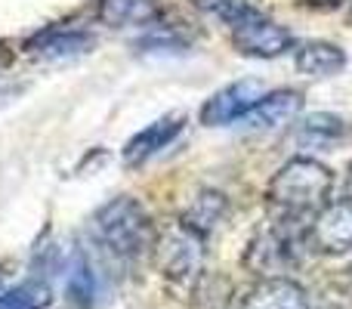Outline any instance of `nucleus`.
Returning a JSON list of instances; mask_svg holds the SVG:
<instances>
[{
  "mask_svg": "<svg viewBox=\"0 0 352 309\" xmlns=\"http://www.w3.org/2000/svg\"><path fill=\"white\" fill-rule=\"evenodd\" d=\"M93 232H96L99 244L118 260H148L158 251V226L148 217V211L130 195H118V198L105 201L96 213H93Z\"/></svg>",
  "mask_w": 352,
  "mask_h": 309,
  "instance_id": "f257e3e1",
  "label": "nucleus"
},
{
  "mask_svg": "<svg viewBox=\"0 0 352 309\" xmlns=\"http://www.w3.org/2000/svg\"><path fill=\"white\" fill-rule=\"evenodd\" d=\"M334 173L316 158H291L275 170L266 186V201L281 213V220H306L316 217L328 204Z\"/></svg>",
  "mask_w": 352,
  "mask_h": 309,
  "instance_id": "f03ea898",
  "label": "nucleus"
},
{
  "mask_svg": "<svg viewBox=\"0 0 352 309\" xmlns=\"http://www.w3.org/2000/svg\"><path fill=\"white\" fill-rule=\"evenodd\" d=\"M223 19L232 28V43L241 56L250 59H278L294 47V34L287 28H281L278 22H272L269 16H263L260 10L248 6L244 0H238L232 10L223 12Z\"/></svg>",
  "mask_w": 352,
  "mask_h": 309,
  "instance_id": "7ed1b4c3",
  "label": "nucleus"
},
{
  "mask_svg": "<svg viewBox=\"0 0 352 309\" xmlns=\"http://www.w3.org/2000/svg\"><path fill=\"white\" fill-rule=\"evenodd\" d=\"M204 242L198 232H192L188 226L176 223L170 232L158 238V266L161 273L170 281H179V285H192V281L201 279L204 273Z\"/></svg>",
  "mask_w": 352,
  "mask_h": 309,
  "instance_id": "20e7f679",
  "label": "nucleus"
},
{
  "mask_svg": "<svg viewBox=\"0 0 352 309\" xmlns=\"http://www.w3.org/2000/svg\"><path fill=\"white\" fill-rule=\"evenodd\" d=\"M294 223H300V220H287V226L278 223V226H272V229L260 232V235L250 242L248 257H244L250 273L263 275V279H272V275H285L287 269L297 263L300 238H297Z\"/></svg>",
  "mask_w": 352,
  "mask_h": 309,
  "instance_id": "39448f33",
  "label": "nucleus"
},
{
  "mask_svg": "<svg viewBox=\"0 0 352 309\" xmlns=\"http://www.w3.org/2000/svg\"><path fill=\"white\" fill-rule=\"evenodd\" d=\"M93 47H96V37L90 31L50 25V28L31 34L22 50L34 62H43V65H68V62H78L87 53H93Z\"/></svg>",
  "mask_w": 352,
  "mask_h": 309,
  "instance_id": "423d86ee",
  "label": "nucleus"
},
{
  "mask_svg": "<svg viewBox=\"0 0 352 309\" xmlns=\"http://www.w3.org/2000/svg\"><path fill=\"white\" fill-rule=\"evenodd\" d=\"M306 242L318 254H349L352 251V198L328 201L306 226Z\"/></svg>",
  "mask_w": 352,
  "mask_h": 309,
  "instance_id": "0eeeda50",
  "label": "nucleus"
},
{
  "mask_svg": "<svg viewBox=\"0 0 352 309\" xmlns=\"http://www.w3.org/2000/svg\"><path fill=\"white\" fill-rule=\"evenodd\" d=\"M263 93V84L254 78H241L226 84L223 90H217L204 105H201V124L204 127H229V124L241 121L250 109H254Z\"/></svg>",
  "mask_w": 352,
  "mask_h": 309,
  "instance_id": "6e6552de",
  "label": "nucleus"
},
{
  "mask_svg": "<svg viewBox=\"0 0 352 309\" xmlns=\"http://www.w3.org/2000/svg\"><path fill=\"white\" fill-rule=\"evenodd\" d=\"M62 279H65V294L78 309H93L102 291V273H99L93 254L78 244L68 251V257L62 260Z\"/></svg>",
  "mask_w": 352,
  "mask_h": 309,
  "instance_id": "1a4fd4ad",
  "label": "nucleus"
},
{
  "mask_svg": "<svg viewBox=\"0 0 352 309\" xmlns=\"http://www.w3.org/2000/svg\"><path fill=\"white\" fill-rule=\"evenodd\" d=\"M186 127V115H164L158 121H152L148 127H142L140 134H133L124 146V164L127 167H142L146 161H152L155 155H161L167 146H173V140Z\"/></svg>",
  "mask_w": 352,
  "mask_h": 309,
  "instance_id": "9d476101",
  "label": "nucleus"
},
{
  "mask_svg": "<svg viewBox=\"0 0 352 309\" xmlns=\"http://www.w3.org/2000/svg\"><path fill=\"white\" fill-rule=\"evenodd\" d=\"M303 111V93L300 90H272L241 118V127L248 130H278L294 124Z\"/></svg>",
  "mask_w": 352,
  "mask_h": 309,
  "instance_id": "9b49d317",
  "label": "nucleus"
},
{
  "mask_svg": "<svg viewBox=\"0 0 352 309\" xmlns=\"http://www.w3.org/2000/svg\"><path fill=\"white\" fill-rule=\"evenodd\" d=\"M241 309H312V303L300 281L287 275H272V279H260L244 294Z\"/></svg>",
  "mask_w": 352,
  "mask_h": 309,
  "instance_id": "f8f14e48",
  "label": "nucleus"
},
{
  "mask_svg": "<svg viewBox=\"0 0 352 309\" xmlns=\"http://www.w3.org/2000/svg\"><path fill=\"white\" fill-rule=\"evenodd\" d=\"M161 16V0H96V22L105 28H148Z\"/></svg>",
  "mask_w": 352,
  "mask_h": 309,
  "instance_id": "ddd939ff",
  "label": "nucleus"
},
{
  "mask_svg": "<svg viewBox=\"0 0 352 309\" xmlns=\"http://www.w3.org/2000/svg\"><path fill=\"white\" fill-rule=\"evenodd\" d=\"M294 65L306 78H334L346 68V53L331 41H306L294 50Z\"/></svg>",
  "mask_w": 352,
  "mask_h": 309,
  "instance_id": "4468645a",
  "label": "nucleus"
},
{
  "mask_svg": "<svg viewBox=\"0 0 352 309\" xmlns=\"http://www.w3.org/2000/svg\"><path fill=\"white\" fill-rule=\"evenodd\" d=\"M226 217H229V198H226L223 192L204 189V192L195 195V201L186 207V213L179 217V223L188 226L192 232H198L201 238H210V232L217 229Z\"/></svg>",
  "mask_w": 352,
  "mask_h": 309,
  "instance_id": "2eb2a0df",
  "label": "nucleus"
},
{
  "mask_svg": "<svg viewBox=\"0 0 352 309\" xmlns=\"http://www.w3.org/2000/svg\"><path fill=\"white\" fill-rule=\"evenodd\" d=\"M343 121L337 115H328V111H316V115H306L303 121L294 130V140L303 149H324L331 142H337L343 136Z\"/></svg>",
  "mask_w": 352,
  "mask_h": 309,
  "instance_id": "dca6fc26",
  "label": "nucleus"
},
{
  "mask_svg": "<svg viewBox=\"0 0 352 309\" xmlns=\"http://www.w3.org/2000/svg\"><path fill=\"white\" fill-rule=\"evenodd\" d=\"M50 300H53L50 281L41 279H28L25 285L0 291V309H47Z\"/></svg>",
  "mask_w": 352,
  "mask_h": 309,
  "instance_id": "f3484780",
  "label": "nucleus"
},
{
  "mask_svg": "<svg viewBox=\"0 0 352 309\" xmlns=\"http://www.w3.org/2000/svg\"><path fill=\"white\" fill-rule=\"evenodd\" d=\"M188 3L201 12H217V16H223L226 10H232V6L238 3V0H188Z\"/></svg>",
  "mask_w": 352,
  "mask_h": 309,
  "instance_id": "a211bd4d",
  "label": "nucleus"
},
{
  "mask_svg": "<svg viewBox=\"0 0 352 309\" xmlns=\"http://www.w3.org/2000/svg\"><path fill=\"white\" fill-rule=\"evenodd\" d=\"M346 195L352 198V167H349V176H346Z\"/></svg>",
  "mask_w": 352,
  "mask_h": 309,
  "instance_id": "6ab92c4d",
  "label": "nucleus"
},
{
  "mask_svg": "<svg viewBox=\"0 0 352 309\" xmlns=\"http://www.w3.org/2000/svg\"><path fill=\"white\" fill-rule=\"evenodd\" d=\"M0 291H3V288H0Z\"/></svg>",
  "mask_w": 352,
  "mask_h": 309,
  "instance_id": "aec40b11",
  "label": "nucleus"
}]
</instances>
